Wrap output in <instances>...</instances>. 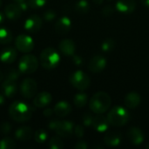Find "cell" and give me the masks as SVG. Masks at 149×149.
<instances>
[{
  "label": "cell",
  "instance_id": "obj_30",
  "mask_svg": "<svg viewBox=\"0 0 149 149\" xmlns=\"http://www.w3.org/2000/svg\"><path fill=\"white\" fill-rule=\"evenodd\" d=\"M115 40L112 38H108L101 44V50L105 52H110L115 48Z\"/></svg>",
  "mask_w": 149,
  "mask_h": 149
},
{
  "label": "cell",
  "instance_id": "obj_34",
  "mask_svg": "<svg viewBox=\"0 0 149 149\" xmlns=\"http://www.w3.org/2000/svg\"><path fill=\"white\" fill-rule=\"evenodd\" d=\"M57 17V13L55 10H52V9H49V10H46L44 14H43V18L47 21V22H51L52 20H54Z\"/></svg>",
  "mask_w": 149,
  "mask_h": 149
},
{
  "label": "cell",
  "instance_id": "obj_44",
  "mask_svg": "<svg viewBox=\"0 0 149 149\" xmlns=\"http://www.w3.org/2000/svg\"><path fill=\"white\" fill-rule=\"evenodd\" d=\"M5 103V96L2 93H0V106H3Z\"/></svg>",
  "mask_w": 149,
  "mask_h": 149
},
{
  "label": "cell",
  "instance_id": "obj_15",
  "mask_svg": "<svg viewBox=\"0 0 149 149\" xmlns=\"http://www.w3.org/2000/svg\"><path fill=\"white\" fill-rule=\"evenodd\" d=\"M17 58V50L15 47L8 46L0 52V61L3 64H11Z\"/></svg>",
  "mask_w": 149,
  "mask_h": 149
},
{
  "label": "cell",
  "instance_id": "obj_22",
  "mask_svg": "<svg viewBox=\"0 0 149 149\" xmlns=\"http://www.w3.org/2000/svg\"><path fill=\"white\" fill-rule=\"evenodd\" d=\"M33 135H34L33 130L31 129V127L27 126L20 127L15 131V138L19 141H30Z\"/></svg>",
  "mask_w": 149,
  "mask_h": 149
},
{
  "label": "cell",
  "instance_id": "obj_2",
  "mask_svg": "<svg viewBox=\"0 0 149 149\" xmlns=\"http://www.w3.org/2000/svg\"><path fill=\"white\" fill-rule=\"evenodd\" d=\"M112 105V99L106 92L96 93L89 101V107L93 113L103 114Z\"/></svg>",
  "mask_w": 149,
  "mask_h": 149
},
{
  "label": "cell",
  "instance_id": "obj_41",
  "mask_svg": "<svg viewBox=\"0 0 149 149\" xmlns=\"http://www.w3.org/2000/svg\"><path fill=\"white\" fill-rule=\"evenodd\" d=\"M16 3L19 5V7L21 8V10H22L23 11H25V10H28V8H30V7H29V5H28L27 1H25V0H24V1H20V2H16Z\"/></svg>",
  "mask_w": 149,
  "mask_h": 149
},
{
  "label": "cell",
  "instance_id": "obj_45",
  "mask_svg": "<svg viewBox=\"0 0 149 149\" xmlns=\"http://www.w3.org/2000/svg\"><path fill=\"white\" fill-rule=\"evenodd\" d=\"M5 15H4V13H3V12H1L0 11V24H2L3 22H4V19H5Z\"/></svg>",
  "mask_w": 149,
  "mask_h": 149
},
{
  "label": "cell",
  "instance_id": "obj_18",
  "mask_svg": "<svg viewBox=\"0 0 149 149\" xmlns=\"http://www.w3.org/2000/svg\"><path fill=\"white\" fill-rule=\"evenodd\" d=\"M58 49L60 52L65 56H73L76 51V45L72 39L65 38L60 41L58 45Z\"/></svg>",
  "mask_w": 149,
  "mask_h": 149
},
{
  "label": "cell",
  "instance_id": "obj_37",
  "mask_svg": "<svg viewBox=\"0 0 149 149\" xmlns=\"http://www.w3.org/2000/svg\"><path fill=\"white\" fill-rule=\"evenodd\" d=\"M73 133L75 134V136L77 138H82L85 134V129L82 126L80 125H78L76 127H74V130H73Z\"/></svg>",
  "mask_w": 149,
  "mask_h": 149
},
{
  "label": "cell",
  "instance_id": "obj_7",
  "mask_svg": "<svg viewBox=\"0 0 149 149\" xmlns=\"http://www.w3.org/2000/svg\"><path fill=\"white\" fill-rule=\"evenodd\" d=\"M34 45V40L27 34H20L15 38V46L20 52L29 53L33 50Z\"/></svg>",
  "mask_w": 149,
  "mask_h": 149
},
{
  "label": "cell",
  "instance_id": "obj_36",
  "mask_svg": "<svg viewBox=\"0 0 149 149\" xmlns=\"http://www.w3.org/2000/svg\"><path fill=\"white\" fill-rule=\"evenodd\" d=\"M11 131V126L9 122L3 121L0 124V132L3 134H8Z\"/></svg>",
  "mask_w": 149,
  "mask_h": 149
},
{
  "label": "cell",
  "instance_id": "obj_12",
  "mask_svg": "<svg viewBox=\"0 0 149 149\" xmlns=\"http://www.w3.org/2000/svg\"><path fill=\"white\" fill-rule=\"evenodd\" d=\"M52 100V97L48 92H40L37 93L33 100V105L38 108H45L47 107Z\"/></svg>",
  "mask_w": 149,
  "mask_h": 149
},
{
  "label": "cell",
  "instance_id": "obj_23",
  "mask_svg": "<svg viewBox=\"0 0 149 149\" xmlns=\"http://www.w3.org/2000/svg\"><path fill=\"white\" fill-rule=\"evenodd\" d=\"M53 111L54 113L58 116V117H65L67 115H69L72 112V107L71 105L65 101V100H61L58 101L53 107Z\"/></svg>",
  "mask_w": 149,
  "mask_h": 149
},
{
  "label": "cell",
  "instance_id": "obj_17",
  "mask_svg": "<svg viewBox=\"0 0 149 149\" xmlns=\"http://www.w3.org/2000/svg\"><path fill=\"white\" fill-rule=\"evenodd\" d=\"M135 7L136 3L134 0H118L115 3V10L125 14L132 13Z\"/></svg>",
  "mask_w": 149,
  "mask_h": 149
},
{
  "label": "cell",
  "instance_id": "obj_10",
  "mask_svg": "<svg viewBox=\"0 0 149 149\" xmlns=\"http://www.w3.org/2000/svg\"><path fill=\"white\" fill-rule=\"evenodd\" d=\"M107 66V59L101 55H96L93 57L88 63V69L93 72L98 73L105 69Z\"/></svg>",
  "mask_w": 149,
  "mask_h": 149
},
{
  "label": "cell",
  "instance_id": "obj_9",
  "mask_svg": "<svg viewBox=\"0 0 149 149\" xmlns=\"http://www.w3.org/2000/svg\"><path fill=\"white\" fill-rule=\"evenodd\" d=\"M42 25H43L42 18L38 15L33 14L25 19L24 24V28L26 31L30 33H36L42 28Z\"/></svg>",
  "mask_w": 149,
  "mask_h": 149
},
{
  "label": "cell",
  "instance_id": "obj_6",
  "mask_svg": "<svg viewBox=\"0 0 149 149\" xmlns=\"http://www.w3.org/2000/svg\"><path fill=\"white\" fill-rule=\"evenodd\" d=\"M69 80H70V83L72 84V86L79 91L86 90L89 87L90 83H91L89 76L86 73H85L83 71H80V70H78V71H75L74 72H72L70 75Z\"/></svg>",
  "mask_w": 149,
  "mask_h": 149
},
{
  "label": "cell",
  "instance_id": "obj_26",
  "mask_svg": "<svg viewBox=\"0 0 149 149\" xmlns=\"http://www.w3.org/2000/svg\"><path fill=\"white\" fill-rule=\"evenodd\" d=\"M87 101H88V97L85 93H79L73 98L74 106L78 108L84 107L86 105Z\"/></svg>",
  "mask_w": 149,
  "mask_h": 149
},
{
  "label": "cell",
  "instance_id": "obj_31",
  "mask_svg": "<svg viewBox=\"0 0 149 149\" xmlns=\"http://www.w3.org/2000/svg\"><path fill=\"white\" fill-rule=\"evenodd\" d=\"M21 72L18 71V69H14L11 68L10 70L7 71L6 74L4 75V80H8V81H15L17 82V80L19 79Z\"/></svg>",
  "mask_w": 149,
  "mask_h": 149
},
{
  "label": "cell",
  "instance_id": "obj_32",
  "mask_svg": "<svg viewBox=\"0 0 149 149\" xmlns=\"http://www.w3.org/2000/svg\"><path fill=\"white\" fill-rule=\"evenodd\" d=\"M48 147L51 149H62L64 148V143L60 139V136H54L49 141Z\"/></svg>",
  "mask_w": 149,
  "mask_h": 149
},
{
  "label": "cell",
  "instance_id": "obj_11",
  "mask_svg": "<svg viewBox=\"0 0 149 149\" xmlns=\"http://www.w3.org/2000/svg\"><path fill=\"white\" fill-rule=\"evenodd\" d=\"M74 130V124L70 120H59L58 126L55 133L63 138L70 137Z\"/></svg>",
  "mask_w": 149,
  "mask_h": 149
},
{
  "label": "cell",
  "instance_id": "obj_27",
  "mask_svg": "<svg viewBox=\"0 0 149 149\" xmlns=\"http://www.w3.org/2000/svg\"><path fill=\"white\" fill-rule=\"evenodd\" d=\"M90 10V4L86 0H79L75 3V10L79 13L85 14Z\"/></svg>",
  "mask_w": 149,
  "mask_h": 149
},
{
  "label": "cell",
  "instance_id": "obj_40",
  "mask_svg": "<svg viewBox=\"0 0 149 149\" xmlns=\"http://www.w3.org/2000/svg\"><path fill=\"white\" fill-rule=\"evenodd\" d=\"M72 62L74 63V65L79 66L83 64V58L79 55H73L72 56Z\"/></svg>",
  "mask_w": 149,
  "mask_h": 149
},
{
  "label": "cell",
  "instance_id": "obj_50",
  "mask_svg": "<svg viewBox=\"0 0 149 149\" xmlns=\"http://www.w3.org/2000/svg\"><path fill=\"white\" fill-rule=\"evenodd\" d=\"M1 5H2V0H0V7H1Z\"/></svg>",
  "mask_w": 149,
  "mask_h": 149
},
{
  "label": "cell",
  "instance_id": "obj_24",
  "mask_svg": "<svg viewBox=\"0 0 149 149\" xmlns=\"http://www.w3.org/2000/svg\"><path fill=\"white\" fill-rule=\"evenodd\" d=\"M122 137L119 132H109L104 137V142L110 148H114L120 145Z\"/></svg>",
  "mask_w": 149,
  "mask_h": 149
},
{
  "label": "cell",
  "instance_id": "obj_25",
  "mask_svg": "<svg viewBox=\"0 0 149 149\" xmlns=\"http://www.w3.org/2000/svg\"><path fill=\"white\" fill-rule=\"evenodd\" d=\"M12 40H13L12 32L8 28L1 26L0 27V44L7 45V44H10Z\"/></svg>",
  "mask_w": 149,
  "mask_h": 149
},
{
  "label": "cell",
  "instance_id": "obj_48",
  "mask_svg": "<svg viewBox=\"0 0 149 149\" xmlns=\"http://www.w3.org/2000/svg\"><path fill=\"white\" fill-rule=\"evenodd\" d=\"M93 3H95L96 4H101L103 2H104V0H93Z\"/></svg>",
  "mask_w": 149,
  "mask_h": 149
},
{
  "label": "cell",
  "instance_id": "obj_35",
  "mask_svg": "<svg viewBox=\"0 0 149 149\" xmlns=\"http://www.w3.org/2000/svg\"><path fill=\"white\" fill-rule=\"evenodd\" d=\"M93 116L92 113H86L83 117H82V121L85 127H91L93 126Z\"/></svg>",
  "mask_w": 149,
  "mask_h": 149
},
{
  "label": "cell",
  "instance_id": "obj_21",
  "mask_svg": "<svg viewBox=\"0 0 149 149\" xmlns=\"http://www.w3.org/2000/svg\"><path fill=\"white\" fill-rule=\"evenodd\" d=\"M141 101V97L137 92L128 93L124 100L125 105L128 109H134L139 107Z\"/></svg>",
  "mask_w": 149,
  "mask_h": 149
},
{
  "label": "cell",
  "instance_id": "obj_13",
  "mask_svg": "<svg viewBox=\"0 0 149 149\" xmlns=\"http://www.w3.org/2000/svg\"><path fill=\"white\" fill-rule=\"evenodd\" d=\"M22 12L23 10H21V8L16 2L8 3L4 7V10H3V13L6 18L10 20H17L18 18H20Z\"/></svg>",
  "mask_w": 149,
  "mask_h": 149
},
{
  "label": "cell",
  "instance_id": "obj_43",
  "mask_svg": "<svg viewBox=\"0 0 149 149\" xmlns=\"http://www.w3.org/2000/svg\"><path fill=\"white\" fill-rule=\"evenodd\" d=\"M53 113H54L53 109H52L50 107H45L44 112H43V114H44L45 117H51Z\"/></svg>",
  "mask_w": 149,
  "mask_h": 149
},
{
  "label": "cell",
  "instance_id": "obj_8",
  "mask_svg": "<svg viewBox=\"0 0 149 149\" xmlns=\"http://www.w3.org/2000/svg\"><path fill=\"white\" fill-rule=\"evenodd\" d=\"M38 84L31 78L24 79L20 84V93L25 99H32L37 94Z\"/></svg>",
  "mask_w": 149,
  "mask_h": 149
},
{
  "label": "cell",
  "instance_id": "obj_16",
  "mask_svg": "<svg viewBox=\"0 0 149 149\" xmlns=\"http://www.w3.org/2000/svg\"><path fill=\"white\" fill-rule=\"evenodd\" d=\"M127 138L133 145L139 146L144 141V134L143 132L136 127H133L129 128L127 131Z\"/></svg>",
  "mask_w": 149,
  "mask_h": 149
},
{
  "label": "cell",
  "instance_id": "obj_49",
  "mask_svg": "<svg viewBox=\"0 0 149 149\" xmlns=\"http://www.w3.org/2000/svg\"><path fill=\"white\" fill-rule=\"evenodd\" d=\"M15 2H20V1H24V0H14Z\"/></svg>",
  "mask_w": 149,
  "mask_h": 149
},
{
  "label": "cell",
  "instance_id": "obj_3",
  "mask_svg": "<svg viewBox=\"0 0 149 149\" xmlns=\"http://www.w3.org/2000/svg\"><path fill=\"white\" fill-rule=\"evenodd\" d=\"M39 61L43 68L47 70L54 69L60 62V55L54 48L47 47L41 52Z\"/></svg>",
  "mask_w": 149,
  "mask_h": 149
},
{
  "label": "cell",
  "instance_id": "obj_42",
  "mask_svg": "<svg viewBox=\"0 0 149 149\" xmlns=\"http://www.w3.org/2000/svg\"><path fill=\"white\" fill-rule=\"evenodd\" d=\"M87 148H88V146H87L86 142L84 141H80L77 142L76 145L74 146V148L76 149H86Z\"/></svg>",
  "mask_w": 149,
  "mask_h": 149
},
{
  "label": "cell",
  "instance_id": "obj_46",
  "mask_svg": "<svg viewBox=\"0 0 149 149\" xmlns=\"http://www.w3.org/2000/svg\"><path fill=\"white\" fill-rule=\"evenodd\" d=\"M3 79H4V74H3V72L0 70V82H2Z\"/></svg>",
  "mask_w": 149,
  "mask_h": 149
},
{
  "label": "cell",
  "instance_id": "obj_1",
  "mask_svg": "<svg viewBox=\"0 0 149 149\" xmlns=\"http://www.w3.org/2000/svg\"><path fill=\"white\" fill-rule=\"evenodd\" d=\"M35 110L28 103L22 100H15L9 107V115L10 119L18 123L29 121Z\"/></svg>",
  "mask_w": 149,
  "mask_h": 149
},
{
  "label": "cell",
  "instance_id": "obj_19",
  "mask_svg": "<svg viewBox=\"0 0 149 149\" xmlns=\"http://www.w3.org/2000/svg\"><path fill=\"white\" fill-rule=\"evenodd\" d=\"M1 89H2L3 94L6 98L11 99L16 95V93L17 92V82H15V81H8V80L3 79V81L2 83V86H1Z\"/></svg>",
  "mask_w": 149,
  "mask_h": 149
},
{
  "label": "cell",
  "instance_id": "obj_47",
  "mask_svg": "<svg viewBox=\"0 0 149 149\" xmlns=\"http://www.w3.org/2000/svg\"><path fill=\"white\" fill-rule=\"evenodd\" d=\"M141 2L143 3V4L147 7L149 8V0H141Z\"/></svg>",
  "mask_w": 149,
  "mask_h": 149
},
{
  "label": "cell",
  "instance_id": "obj_28",
  "mask_svg": "<svg viewBox=\"0 0 149 149\" xmlns=\"http://www.w3.org/2000/svg\"><path fill=\"white\" fill-rule=\"evenodd\" d=\"M48 139V134L44 129H38L34 134V140L38 144H43L47 141Z\"/></svg>",
  "mask_w": 149,
  "mask_h": 149
},
{
  "label": "cell",
  "instance_id": "obj_38",
  "mask_svg": "<svg viewBox=\"0 0 149 149\" xmlns=\"http://www.w3.org/2000/svg\"><path fill=\"white\" fill-rule=\"evenodd\" d=\"M114 10L115 8L111 6V5H107L106 7L103 8L102 10V14L105 16V17H111L113 13H114Z\"/></svg>",
  "mask_w": 149,
  "mask_h": 149
},
{
  "label": "cell",
  "instance_id": "obj_14",
  "mask_svg": "<svg viewBox=\"0 0 149 149\" xmlns=\"http://www.w3.org/2000/svg\"><path fill=\"white\" fill-rule=\"evenodd\" d=\"M54 28L57 33L61 35L66 34L72 28V20L67 16H63L57 20Z\"/></svg>",
  "mask_w": 149,
  "mask_h": 149
},
{
  "label": "cell",
  "instance_id": "obj_20",
  "mask_svg": "<svg viewBox=\"0 0 149 149\" xmlns=\"http://www.w3.org/2000/svg\"><path fill=\"white\" fill-rule=\"evenodd\" d=\"M109 121L107 120V117L102 115V114H98L94 116L93 118V127L94 129L100 133H104L106 132L108 127H109Z\"/></svg>",
  "mask_w": 149,
  "mask_h": 149
},
{
  "label": "cell",
  "instance_id": "obj_29",
  "mask_svg": "<svg viewBox=\"0 0 149 149\" xmlns=\"http://www.w3.org/2000/svg\"><path fill=\"white\" fill-rule=\"evenodd\" d=\"M16 148L15 141L10 137H4L0 140V149H13Z\"/></svg>",
  "mask_w": 149,
  "mask_h": 149
},
{
  "label": "cell",
  "instance_id": "obj_33",
  "mask_svg": "<svg viewBox=\"0 0 149 149\" xmlns=\"http://www.w3.org/2000/svg\"><path fill=\"white\" fill-rule=\"evenodd\" d=\"M27 3L31 9L39 10L46 4L47 0H27Z\"/></svg>",
  "mask_w": 149,
  "mask_h": 149
},
{
  "label": "cell",
  "instance_id": "obj_5",
  "mask_svg": "<svg viewBox=\"0 0 149 149\" xmlns=\"http://www.w3.org/2000/svg\"><path fill=\"white\" fill-rule=\"evenodd\" d=\"M38 67V59L35 55L25 54L22 56L18 61V71L22 74H31L37 71Z\"/></svg>",
  "mask_w": 149,
  "mask_h": 149
},
{
  "label": "cell",
  "instance_id": "obj_39",
  "mask_svg": "<svg viewBox=\"0 0 149 149\" xmlns=\"http://www.w3.org/2000/svg\"><path fill=\"white\" fill-rule=\"evenodd\" d=\"M58 123H59V120H53L50 121L49 124H48L49 129L55 132L56 129H57V127H58Z\"/></svg>",
  "mask_w": 149,
  "mask_h": 149
},
{
  "label": "cell",
  "instance_id": "obj_4",
  "mask_svg": "<svg viewBox=\"0 0 149 149\" xmlns=\"http://www.w3.org/2000/svg\"><path fill=\"white\" fill-rule=\"evenodd\" d=\"M107 117L111 126L122 127L127 123L129 120V113L127 108L116 106L109 111Z\"/></svg>",
  "mask_w": 149,
  "mask_h": 149
}]
</instances>
